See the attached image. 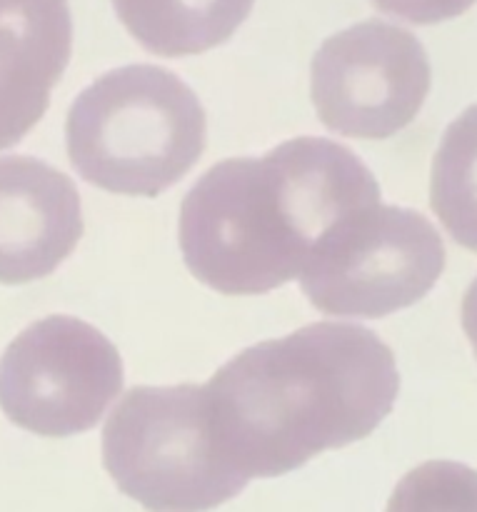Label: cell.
I'll list each match as a JSON object with an SVG mask.
<instances>
[{
	"label": "cell",
	"mask_w": 477,
	"mask_h": 512,
	"mask_svg": "<svg viewBox=\"0 0 477 512\" xmlns=\"http://www.w3.org/2000/svg\"><path fill=\"white\" fill-rule=\"evenodd\" d=\"M445 243L418 210L380 203L340 220L305 268L300 285L313 308L335 318H385L435 288Z\"/></svg>",
	"instance_id": "5"
},
{
	"label": "cell",
	"mask_w": 477,
	"mask_h": 512,
	"mask_svg": "<svg viewBox=\"0 0 477 512\" xmlns=\"http://www.w3.org/2000/svg\"><path fill=\"white\" fill-rule=\"evenodd\" d=\"M123 390L118 348L80 318L28 325L0 358V410L40 438L93 430Z\"/></svg>",
	"instance_id": "6"
},
{
	"label": "cell",
	"mask_w": 477,
	"mask_h": 512,
	"mask_svg": "<svg viewBox=\"0 0 477 512\" xmlns=\"http://www.w3.org/2000/svg\"><path fill=\"white\" fill-rule=\"evenodd\" d=\"M463 330L477 355V278L473 280V285H470L463 298Z\"/></svg>",
	"instance_id": "14"
},
{
	"label": "cell",
	"mask_w": 477,
	"mask_h": 512,
	"mask_svg": "<svg viewBox=\"0 0 477 512\" xmlns=\"http://www.w3.org/2000/svg\"><path fill=\"white\" fill-rule=\"evenodd\" d=\"M385 512H477V470L453 460H430L410 470Z\"/></svg>",
	"instance_id": "12"
},
{
	"label": "cell",
	"mask_w": 477,
	"mask_h": 512,
	"mask_svg": "<svg viewBox=\"0 0 477 512\" xmlns=\"http://www.w3.org/2000/svg\"><path fill=\"white\" fill-rule=\"evenodd\" d=\"M65 145L85 183L155 198L198 163L208 145V120L198 95L175 73L160 65H125L75 98Z\"/></svg>",
	"instance_id": "3"
},
{
	"label": "cell",
	"mask_w": 477,
	"mask_h": 512,
	"mask_svg": "<svg viewBox=\"0 0 477 512\" xmlns=\"http://www.w3.org/2000/svg\"><path fill=\"white\" fill-rule=\"evenodd\" d=\"M73 180L30 155L0 158V285L48 278L83 238Z\"/></svg>",
	"instance_id": "8"
},
{
	"label": "cell",
	"mask_w": 477,
	"mask_h": 512,
	"mask_svg": "<svg viewBox=\"0 0 477 512\" xmlns=\"http://www.w3.org/2000/svg\"><path fill=\"white\" fill-rule=\"evenodd\" d=\"M433 83L428 53L408 30L365 20L330 35L313 58L310 95L325 128L385 140L408 128Z\"/></svg>",
	"instance_id": "7"
},
{
	"label": "cell",
	"mask_w": 477,
	"mask_h": 512,
	"mask_svg": "<svg viewBox=\"0 0 477 512\" xmlns=\"http://www.w3.org/2000/svg\"><path fill=\"white\" fill-rule=\"evenodd\" d=\"M103 465L148 512H208L248 485L215 453L200 385L128 390L103 428Z\"/></svg>",
	"instance_id": "4"
},
{
	"label": "cell",
	"mask_w": 477,
	"mask_h": 512,
	"mask_svg": "<svg viewBox=\"0 0 477 512\" xmlns=\"http://www.w3.org/2000/svg\"><path fill=\"white\" fill-rule=\"evenodd\" d=\"M477 0H373L383 13L403 18L408 23L435 25L468 13Z\"/></svg>",
	"instance_id": "13"
},
{
	"label": "cell",
	"mask_w": 477,
	"mask_h": 512,
	"mask_svg": "<svg viewBox=\"0 0 477 512\" xmlns=\"http://www.w3.org/2000/svg\"><path fill=\"white\" fill-rule=\"evenodd\" d=\"M430 208L455 243L477 253V103L440 140L430 173Z\"/></svg>",
	"instance_id": "11"
},
{
	"label": "cell",
	"mask_w": 477,
	"mask_h": 512,
	"mask_svg": "<svg viewBox=\"0 0 477 512\" xmlns=\"http://www.w3.org/2000/svg\"><path fill=\"white\" fill-rule=\"evenodd\" d=\"M398 393L393 350L353 323H313L253 345L203 388L215 453L248 483L368 438Z\"/></svg>",
	"instance_id": "1"
},
{
	"label": "cell",
	"mask_w": 477,
	"mask_h": 512,
	"mask_svg": "<svg viewBox=\"0 0 477 512\" xmlns=\"http://www.w3.org/2000/svg\"><path fill=\"white\" fill-rule=\"evenodd\" d=\"M128 33L160 58L218 48L245 23L255 0H113Z\"/></svg>",
	"instance_id": "10"
},
{
	"label": "cell",
	"mask_w": 477,
	"mask_h": 512,
	"mask_svg": "<svg viewBox=\"0 0 477 512\" xmlns=\"http://www.w3.org/2000/svg\"><path fill=\"white\" fill-rule=\"evenodd\" d=\"M383 193L368 165L328 138H293L263 158L213 165L180 205L190 273L223 295H263L303 278L325 235Z\"/></svg>",
	"instance_id": "2"
},
{
	"label": "cell",
	"mask_w": 477,
	"mask_h": 512,
	"mask_svg": "<svg viewBox=\"0 0 477 512\" xmlns=\"http://www.w3.org/2000/svg\"><path fill=\"white\" fill-rule=\"evenodd\" d=\"M70 50L68 0H0V150L43 118Z\"/></svg>",
	"instance_id": "9"
}]
</instances>
